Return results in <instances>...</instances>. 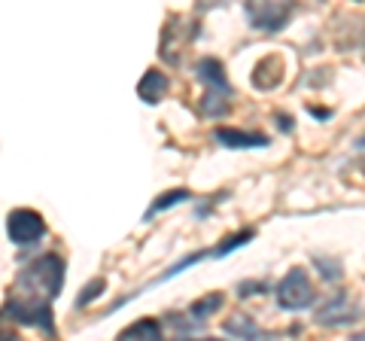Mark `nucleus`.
Segmentation results:
<instances>
[{"instance_id":"1","label":"nucleus","mask_w":365,"mask_h":341,"mask_svg":"<svg viewBox=\"0 0 365 341\" xmlns=\"http://www.w3.org/2000/svg\"><path fill=\"white\" fill-rule=\"evenodd\" d=\"M61 283H64V263L55 253L40 256L13 283L6 299V314L19 323L43 326L46 332H52V299L58 295Z\"/></svg>"},{"instance_id":"2","label":"nucleus","mask_w":365,"mask_h":341,"mask_svg":"<svg viewBox=\"0 0 365 341\" xmlns=\"http://www.w3.org/2000/svg\"><path fill=\"white\" fill-rule=\"evenodd\" d=\"M195 73L204 86H207V95H204V104L201 110L207 113V116H222V113H228V101H232V86H228V79H225V67L216 61V58H201L198 67H195Z\"/></svg>"},{"instance_id":"3","label":"nucleus","mask_w":365,"mask_h":341,"mask_svg":"<svg viewBox=\"0 0 365 341\" xmlns=\"http://www.w3.org/2000/svg\"><path fill=\"white\" fill-rule=\"evenodd\" d=\"M317 302V290L311 278H307L304 268H292L287 278L277 283V305L287 311H302V308H311Z\"/></svg>"},{"instance_id":"4","label":"nucleus","mask_w":365,"mask_h":341,"mask_svg":"<svg viewBox=\"0 0 365 341\" xmlns=\"http://www.w3.org/2000/svg\"><path fill=\"white\" fill-rule=\"evenodd\" d=\"M362 317V305L353 299L347 292H338V295H329V302L317 311V323L323 326H347V323H356Z\"/></svg>"},{"instance_id":"5","label":"nucleus","mask_w":365,"mask_h":341,"mask_svg":"<svg viewBox=\"0 0 365 341\" xmlns=\"http://www.w3.org/2000/svg\"><path fill=\"white\" fill-rule=\"evenodd\" d=\"M43 217L37 210H28V208H19L6 217V235L13 238V244L25 247V244H34L43 238Z\"/></svg>"},{"instance_id":"6","label":"nucleus","mask_w":365,"mask_h":341,"mask_svg":"<svg viewBox=\"0 0 365 341\" xmlns=\"http://www.w3.org/2000/svg\"><path fill=\"white\" fill-rule=\"evenodd\" d=\"M247 16L259 31H280L292 16V4H247Z\"/></svg>"},{"instance_id":"7","label":"nucleus","mask_w":365,"mask_h":341,"mask_svg":"<svg viewBox=\"0 0 365 341\" xmlns=\"http://www.w3.org/2000/svg\"><path fill=\"white\" fill-rule=\"evenodd\" d=\"M225 332L232 338H237V341H277V335L262 332V329L256 326V320L241 317V314H235L232 320H225Z\"/></svg>"},{"instance_id":"8","label":"nucleus","mask_w":365,"mask_h":341,"mask_svg":"<svg viewBox=\"0 0 365 341\" xmlns=\"http://www.w3.org/2000/svg\"><path fill=\"white\" fill-rule=\"evenodd\" d=\"M220 308H222V295L213 292V295H207V299H201V302L192 305V308L186 311V323H180L177 329H182V332H192V329L204 326V320H207L213 311H220Z\"/></svg>"},{"instance_id":"9","label":"nucleus","mask_w":365,"mask_h":341,"mask_svg":"<svg viewBox=\"0 0 365 341\" xmlns=\"http://www.w3.org/2000/svg\"><path fill=\"white\" fill-rule=\"evenodd\" d=\"M220 143H225L228 150H250V146H268L265 134H250V131H237V128H220L216 131Z\"/></svg>"},{"instance_id":"10","label":"nucleus","mask_w":365,"mask_h":341,"mask_svg":"<svg viewBox=\"0 0 365 341\" xmlns=\"http://www.w3.org/2000/svg\"><path fill=\"white\" fill-rule=\"evenodd\" d=\"M137 95H140V101H146V104H158V101L168 95V76L158 71H146L140 86H137Z\"/></svg>"},{"instance_id":"11","label":"nucleus","mask_w":365,"mask_h":341,"mask_svg":"<svg viewBox=\"0 0 365 341\" xmlns=\"http://www.w3.org/2000/svg\"><path fill=\"white\" fill-rule=\"evenodd\" d=\"M280 73H283V64H280V58L277 55H268L265 61H259L256 64V71H253V86L256 88H274L280 83Z\"/></svg>"},{"instance_id":"12","label":"nucleus","mask_w":365,"mask_h":341,"mask_svg":"<svg viewBox=\"0 0 365 341\" xmlns=\"http://www.w3.org/2000/svg\"><path fill=\"white\" fill-rule=\"evenodd\" d=\"M116 341H162V326H158L153 317H143L134 326L122 329Z\"/></svg>"},{"instance_id":"13","label":"nucleus","mask_w":365,"mask_h":341,"mask_svg":"<svg viewBox=\"0 0 365 341\" xmlns=\"http://www.w3.org/2000/svg\"><path fill=\"white\" fill-rule=\"evenodd\" d=\"M186 198H189V192H186V189H174V192H165V195L158 198V201H153V208L146 210V220H150V217H155V213H162V210H168V208H174V204H182Z\"/></svg>"},{"instance_id":"14","label":"nucleus","mask_w":365,"mask_h":341,"mask_svg":"<svg viewBox=\"0 0 365 341\" xmlns=\"http://www.w3.org/2000/svg\"><path fill=\"white\" fill-rule=\"evenodd\" d=\"M250 238H253V232H241V235H235V238H225V241L213 250V256H225V253H232V250H237L241 244H247Z\"/></svg>"},{"instance_id":"15","label":"nucleus","mask_w":365,"mask_h":341,"mask_svg":"<svg viewBox=\"0 0 365 341\" xmlns=\"http://www.w3.org/2000/svg\"><path fill=\"white\" fill-rule=\"evenodd\" d=\"M101 290H104V280H101V278H98V280H91L88 287L83 290V295H79V302H76V305H79V308H83V305H88V302H91V299H95V295L101 292Z\"/></svg>"},{"instance_id":"16","label":"nucleus","mask_w":365,"mask_h":341,"mask_svg":"<svg viewBox=\"0 0 365 341\" xmlns=\"http://www.w3.org/2000/svg\"><path fill=\"white\" fill-rule=\"evenodd\" d=\"M177 341H216V338H177Z\"/></svg>"},{"instance_id":"17","label":"nucleus","mask_w":365,"mask_h":341,"mask_svg":"<svg viewBox=\"0 0 365 341\" xmlns=\"http://www.w3.org/2000/svg\"><path fill=\"white\" fill-rule=\"evenodd\" d=\"M353 341H365V332H359V335H353Z\"/></svg>"}]
</instances>
